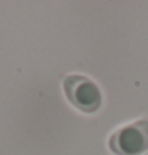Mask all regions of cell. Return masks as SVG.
Wrapping results in <instances>:
<instances>
[{
	"instance_id": "cell-1",
	"label": "cell",
	"mask_w": 148,
	"mask_h": 155,
	"mask_svg": "<svg viewBox=\"0 0 148 155\" xmlns=\"http://www.w3.org/2000/svg\"><path fill=\"white\" fill-rule=\"evenodd\" d=\"M62 88L69 102L84 114H94L102 106V93L100 88L91 78L70 74L62 80Z\"/></svg>"
},
{
	"instance_id": "cell-2",
	"label": "cell",
	"mask_w": 148,
	"mask_h": 155,
	"mask_svg": "<svg viewBox=\"0 0 148 155\" xmlns=\"http://www.w3.org/2000/svg\"><path fill=\"white\" fill-rule=\"evenodd\" d=\"M109 147L115 155H142L148 150V120L140 118L113 131Z\"/></svg>"
}]
</instances>
